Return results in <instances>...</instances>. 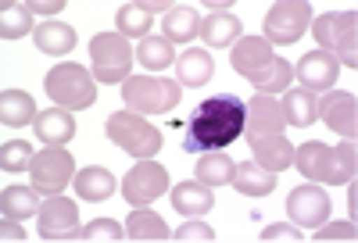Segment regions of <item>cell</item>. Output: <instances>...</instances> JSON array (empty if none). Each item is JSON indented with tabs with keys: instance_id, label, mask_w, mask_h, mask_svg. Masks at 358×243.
<instances>
[{
	"instance_id": "34",
	"label": "cell",
	"mask_w": 358,
	"mask_h": 243,
	"mask_svg": "<svg viewBox=\"0 0 358 243\" xmlns=\"http://www.w3.org/2000/svg\"><path fill=\"white\" fill-rule=\"evenodd\" d=\"M29 165H33V147H29L25 140H11V143L0 147V168H4V175H8V172L18 175V172H25Z\"/></svg>"
},
{
	"instance_id": "29",
	"label": "cell",
	"mask_w": 358,
	"mask_h": 243,
	"mask_svg": "<svg viewBox=\"0 0 358 243\" xmlns=\"http://www.w3.org/2000/svg\"><path fill=\"white\" fill-rule=\"evenodd\" d=\"M136 61L147 68V75H155V72L176 65V47L165 36H143L140 47H136Z\"/></svg>"
},
{
	"instance_id": "14",
	"label": "cell",
	"mask_w": 358,
	"mask_h": 243,
	"mask_svg": "<svg viewBox=\"0 0 358 243\" xmlns=\"http://www.w3.org/2000/svg\"><path fill=\"white\" fill-rule=\"evenodd\" d=\"M287 129V118L276 97L268 94H255L248 101V118H244V136L258 140V136H280Z\"/></svg>"
},
{
	"instance_id": "36",
	"label": "cell",
	"mask_w": 358,
	"mask_h": 243,
	"mask_svg": "<svg viewBox=\"0 0 358 243\" xmlns=\"http://www.w3.org/2000/svg\"><path fill=\"white\" fill-rule=\"evenodd\" d=\"M172 240H179V243H208V240H215V233H212V226H208V222L190 219V222L179 226V233Z\"/></svg>"
},
{
	"instance_id": "3",
	"label": "cell",
	"mask_w": 358,
	"mask_h": 243,
	"mask_svg": "<svg viewBox=\"0 0 358 243\" xmlns=\"http://www.w3.org/2000/svg\"><path fill=\"white\" fill-rule=\"evenodd\" d=\"M94 72H90L86 65H72V61H65V65H54L43 79V89L50 94V101L57 108L65 111H83V108H94L97 101V86H94Z\"/></svg>"
},
{
	"instance_id": "28",
	"label": "cell",
	"mask_w": 358,
	"mask_h": 243,
	"mask_svg": "<svg viewBox=\"0 0 358 243\" xmlns=\"http://www.w3.org/2000/svg\"><path fill=\"white\" fill-rule=\"evenodd\" d=\"M36 104L29 94H22V89H4V97H0V122L11 129H22V126H33L36 122Z\"/></svg>"
},
{
	"instance_id": "20",
	"label": "cell",
	"mask_w": 358,
	"mask_h": 243,
	"mask_svg": "<svg viewBox=\"0 0 358 243\" xmlns=\"http://www.w3.org/2000/svg\"><path fill=\"white\" fill-rule=\"evenodd\" d=\"M172 207L187 219H204L208 211L215 207V193H212V186H204V182H197V179L179 182V186L172 190Z\"/></svg>"
},
{
	"instance_id": "18",
	"label": "cell",
	"mask_w": 358,
	"mask_h": 243,
	"mask_svg": "<svg viewBox=\"0 0 358 243\" xmlns=\"http://www.w3.org/2000/svg\"><path fill=\"white\" fill-rule=\"evenodd\" d=\"M212 75H215V61H212V54H208V50L190 47V50L179 54V61H176V82L179 86L201 89V86L212 82Z\"/></svg>"
},
{
	"instance_id": "35",
	"label": "cell",
	"mask_w": 358,
	"mask_h": 243,
	"mask_svg": "<svg viewBox=\"0 0 358 243\" xmlns=\"http://www.w3.org/2000/svg\"><path fill=\"white\" fill-rule=\"evenodd\" d=\"M79 240H122V226L115 219H94L79 229Z\"/></svg>"
},
{
	"instance_id": "13",
	"label": "cell",
	"mask_w": 358,
	"mask_h": 243,
	"mask_svg": "<svg viewBox=\"0 0 358 243\" xmlns=\"http://www.w3.org/2000/svg\"><path fill=\"white\" fill-rule=\"evenodd\" d=\"M36 229L43 240H76L79 236V207L76 200L54 193L40 204V215H36Z\"/></svg>"
},
{
	"instance_id": "25",
	"label": "cell",
	"mask_w": 358,
	"mask_h": 243,
	"mask_svg": "<svg viewBox=\"0 0 358 243\" xmlns=\"http://www.w3.org/2000/svg\"><path fill=\"white\" fill-rule=\"evenodd\" d=\"M36 50L47 54V57H65L76 50V29L65 25V22H43L36 25Z\"/></svg>"
},
{
	"instance_id": "9",
	"label": "cell",
	"mask_w": 358,
	"mask_h": 243,
	"mask_svg": "<svg viewBox=\"0 0 358 243\" xmlns=\"http://www.w3.org/2000/svg\"><path fill=\"white\" fill-rule=\"evenodd\" d=\"M29 175H33V186L47 197L62 193L69 182L76 179V158L69 154L65 147H47V150H36L33 165H29Z\"/></svg>"
},
{
	"instance_id": "22",
	"label": "cell",
	"mask_w": 358,
	"mask_h": 243,
	"mask_svg": "<svg viewBox=\"0 0 358 243\" xmlns=\"http://www.w3.org/2000/svg\"><path fill=\"white\" fill-rule=\"evenodd\" d=\"M72 186H76V197H79V200L101 204V200H108V197L115 193V175H111L108 168H101V165H86V168L76 172Z\"/></svg>"
},
{
	"instance_id": "39",
	"label": "cell",
	"mask_w": 358,
	"mask_h": 243,
	"mask_svg": "<svg viewBox=\"0 0 358 243\" xmlns=\"http://www.w3.org/2000/svg\"><path fill=\"white\" fill-rule=\"evenodd\" d=\"M337 150V158H341V168L348 172V179H355V168H358V158H355V140H344Z\"/></svg>"
},
{
	"instance_id": "38",
	"label": "cell",
	"mask_w": 358,
	"mask_h": 243,
	"mask_svg": "<svg viewBox=\"0 0 358 243\" xmlns=\"http://www.w3.org/2000/svg\"><path fill=\"white\" fill-rule=\"evenodd\" d=\"M262 240L265 243H276V240H301V229H297L294 222H273L262 229Z\"/></svg>"
},
{
	"instance_id": "8",
	"label": "cell",
	"mask_w": 358,
	"mask_h": 243,
	"mask_svg": "<svg viewBox=\"0 0 358 243\" xmlns=\"http://www.w3.org/2000/svg\"><path fill=\"white\" fill-rule=\"evenodd\" d=\"M312 25V4L305 0H283V4H273L262 22V40L268 47H290L305 36V29Z\"/></svg>"
},
{
	"instance_id": "16",
	"label": "cell",
	"mask_w": 358,
	"mask_h": 243,
	"mask_svg": "<svg viewBox=\"0 0 358 243\" xmlns=\"http://www.w3.org/2000/svg\"><path fill=\"white\" fill-rule=\"evenodd\" d=\"M297 82H301V89H312V94H319V89H330L341 75V61L330 54V50H312L305 54L301 61H297L294 68Z\"/></svg>"
},
{
	"instance_id": "24",
	"label": "cell",
	"mask_w": 358,
	"mask_h": 243,
	"mask_svg": "<svg viewBox=\"0 0 358 243\" xmlns=\"http://www.w3.org/2000/svg\"><path fill=\"white\" fill-rule=\"evenodd\" d=\"M197 33H201V15H197L194 8L176 4L172 11H165V18H162V36H165L172 47L197 40Z\"/></svg>"
},
{
	"instance_id": "7",
	"label": "cell",
	"mask_w": 358,
	"mask_h": 243,
	"mask_svg": "<svg viewBox=\"0 0 358 243\" xmlns=\"http://www.w3.org/2000/svg\"><path fill=\"white\" fill-rule=\"evenodd\" d=\"M133 57H136V50L129 47V40L122 33H97L90 40V72L104 86L126 82L129 68H133Z\"/></svg>"
},
{
	"instance_id": "15",
	"label": "cell",
	"mask_w": 358,
	"mask_h": 243,
	"mask_svg": "<svg viewBox=\"0 0 358 243\" xmlns=\"http://www.w3.org/2000/svg\"><path fill=\"white\" fill-rule=\"evenodd\" d=\"M319 118L330 126L337 136L344 140H355V129H358V104H355V94L348 89H334L319 101Z\"/></svg>"
},
{
	"instance_id": "30",
	"label": "cell",
	"mask_w": 358,
	"mask_h": 243,
	"mask_svg": "<svg viewBox=\"0 0 358 243\" xmlns=\"http://www.w3.org/2000/svg\"><path fill=\"white\" fill-rule=\"evenodd\" d=\"M233 158L229 154H222V150H208V154H201V161H197V168H194V179L197 182H204V186H226V182L233 179Z\"/></svg>"
},
{
	"instance_id": "10",
	"label": "cell",
	"mask_w": 358,
	"mask_h": 243,
	"mask_svg": "<svg viewBox=\"0 0 358 243\" xmlns=\"http://www.w3.org/2000/svg\"><path fill=\"white\" fill-rule=\"evenodd\" d=\"M294 165L312 182H330V186H344L348 182V172L341 168L337 150L326 147L322 140H308L301 147H294Z\"/></svg>"
},
{
	"instance_id": "40",
	"label": "cell",
	"mask_w": 358,
	"mask_h": 243,
	"mask_svg": "<svg viewBox=\"0 0 358 243\" xmlns=\"http://www.w3.org/2000/svg\"><path fill=\"white\" fill-rule=\"evenodd\" d=\"M65 8V0H33V4H29V11H36V15H57V11H62Z\"/></svg>"
},
{
	"instance_id": "6",
	"label": "cell",
	"mask_w": 358,
	"mask_h": 243,
	"mask_svg": "<svg viewBox=\"0 0 358 243\" xmlns=\"http://www.w3.org/2000/svg\"><path fill=\"white\" fill-rule=\"evenodd\" d=\"M312 33L319 40V50H330L341 65H358V15L355 11H326L312 18Z\"/></svg>"
},
{
	"instance_id": "23",
	"label": "cell",
	"mask_w": 358,
	"mask_h": 243,
	"mask_svg": "<svg viewBox=\"0 0 358 243\" xmlns=\"http://www.w3.org/2000/svg\"><path fill=\"white\" fill-rule=\"evenodd\" d=\"M208 47H215V50H222V47H233L236 40L244 36V25H241V18L236 15H208L204 22H201V33H197Z\"/></svg>"
},
{
	"instance_id": "5",
	"label": "cell",
	"mask_w": 358,
	"mask_h": 243,
	"mask_svg": "<svg viewBox=\"0 0 358 243\" xmlns=\"http://www.w3.org/2000/svg\"><path fill=\"white\" fill-rule=\"evenodd\" d=\"M179 97H183V86L176 79H165V75H129L122 82V101L129 104V111L136 115H169Z\"/></svg>"
},
{
	"instance_id": "27",
	"label": "cell",
	"mask_w": 358,
	"mask_h": 243,
	"mask_svg": "<svg viewBox=\"0 0 358 243\" xmlns=\"http://www.w3.org/2000/svg\"><path fill=\"white\" fill-rule=\"evenodd\" d=\"M40 190L36 186H22V182H15V186H4V193H0V211H4L8 219H33L40 215Z\"/></svg>"
},
{
	"instance_id": "19",
	"label": "cell",
	"mask_w": 358,
	"mask_h": 243,
	"mask_svg": "<svg viewBox=\"0 0 358 243\" xmlns=\"http://www.w3.org/2000/svg\"><path fill=\"white\" fill-rule=\"evenodd\" d=\"M280 108H283L287 126H294V129H308L319 122V94H312V89H301V86L283 89Z\"/></svg>"
},
{
	"instance_id": "33",
	"label": "cell",
	"mask_w": 358,
	"mask_h": 243,
	"mask_svg": "<svg viewBox=\"0 0 358 243\" xmlns=\"http://www.w3.org/2000/svg\"><path fill=\"white\" fill-rule=\"evenodd\" d=\"M115 25H118V33H122L126 40L129 36H147L151 33V11H147L143 4H122L115 11Z\"/></svg>"
},
{
	"instance_id": "41",
	"label": "cell",
	"mask_w": 358,
	"mask_h": 243,
	"mask_svg": "<svg viewBox=\"0 0 358 243\" xmlns=\"http://www.w3.org/2000/svg\"><path fill=\"white\" fill-rule=\"evenodd\" d=\"M0 236H4V240H25V229H22L18 219H8L4 215V222H0Z\"/></svg>"
},
{
	"instance_id": "26",
	"label": "cell",
	"mask_w": 358,
	"mask_h": 243,
	"mask_svg": "<svg viewBox=\"0 0 358 243\" xmlns=\"http://www.w3.org/2000/svg\"><path fill=\"white\" fill-rule=\"evenodd\" d=\"M233 186L241 190L244 197H268L276 190V175L273 172H265L262 165H255V161H241L233 168Z\"/></svg>"
},
{
	"instance_id": "12",
	"label": "cell",
	"mask_w": 358,
	"mask_h": 243,
	"mask_svg": "<svg viewBox=\"0 0 358 243\" xmlns=\"http://www.w3.org/2000/svg\"><path fill=\"white\" fill-rule=\"evenodd\" d=\"M330 197L322 193L319 182H305V186L290 190L287 197V219L297 229H319L322 222H330Z\"/></svg>"
},
{
	"instance_id": "11",
	"label": "cell",
	"mask_w": 358,
	"mask_h": 243,
	"mask_svg": "<svg viewBox=\"0 0 358 243\" xmlns=\"http://www.w3.org/2000/svg\"><path fill=\"white\" fill-rule=\"evenodd\" d=\"M169 190V172L155 161V158H143L140 165H133L122 179V197L129 207H147L155 204L162 193Z\"/></svg>"
},
{
	"instance_id": "21",
	"label": "cell",
	"mask_w": 358,
	"mask_h": 243,
	"mask_svg": "<svg viewBox=\"0 0 358 243\" xmlns=\"http://www.w3.org/2000/svg\"><path fill=\"white\" fill-rule=\"evenodd\" d=\"M33 126H36V136H40L47 147H65V143L76 136V118H72V111H65V108H47V111H40Z\"/></svg>"
},
{
	"instance_id": "17",
	"label": "cell",
	"mask_w": 358,
	"mask_h": 243,
	"mask_svg": "<svg viewBox=\"0 0 358 243\" xmlns=\"http://www.w3.org/2000/svg\"><path fill=\"white\" fill-rule=\"evenodd\" d=\"M251 154H255V165H262L265 172H287L294 165V143L280 133V136H258V140H248Z\"/></svg>"
},
{
	"instance_id": "1",
	"label": "cell",
	"mask_w": 358,
	"mask_h": 243,
	"mask_svg": "<svg viewBox=\"0 0 358 243\" xmlns=\"http://www.w3.org/2000/svg\"><path fill=\"white\" fill-rule=\"evenodd\" d=\"M244 118H248V104L241 97L215 94L190 111V118L183 122V133H179V147L187 154L226 150L229 143H236V136H244Z\"/></svg>"
},
{
	"instance_id": "37",
	"label": "cell",
	"mask_w": 358,
	"mask_h": 243,
	"mask_svg": "<svg viewBox=\"0 0 358 243\" xmlns=\"http://www.w3.org/2000/svg\"><path fill=\"white\" fill-rule=\"evenodd\" d=\"M312 240H319V243H330V240H355V222H322V226L315 229Z\"/></svg>"
},
{
	"instance_id": "31",
	"label": "cell",
	"mask_w": 358,
	"mask_h": 243,
	"mask_svg": "<svg viewBox=\"0 0 358 243\" xmlns=\"http://www.w3.org/2000/svg\"><path fill=\"white\" fill-rule=\"evenodd\" d=\"M126 236H129V240H172L165 219L155 215V211H147V207L129 211V219H126Z\"/></svg>"
},
{
	"instance_id": "4",
	"label": "cell",
	"mask_w": 358,
	"mask_h": 243,
	"mask_svg": "<svg viewBox=\"0 0 358 243\" xmlns=\"http://www.w3.org/2000/svg\"><path fill=\"white\" fill-rule=\"evenodd\" d=\"M104 133H108V140L118 150H126V154H133L140 161L155 158L162 150V129L151 126V122H147L143 115H136V111H115V115H108Z\"/></svg>"
},
{
	"instance_id": "2",
	"label": "cell",
	"mask_w": 358,
	"mask_h": 243,
	"mask_svg": "<svg viewBox=\"0 0 358 243\" xmlns=\"http://www.w3.org/2000/svg\"><path fill=\"white\" fill-rule=\"evenodd\" d=\"M229 65L236 75H244L258 94H283L290 89V79H294V68L290 61L276 57L273 47H268L262 36H241L233 43V54H229Z\"/></svg>"
},
{
	"instance_id": "32",
	"label": "cell",
	"mask_w": 358,
	"mask_h": 243,
	"mask_svg": "<svg viewBox=\"0 0 358 243\" xmlns=\"http://www.w3.org/2000/svg\"><path fill=\"white\" fill-rule=\"evenodd\" d=\"M33 29V11L18 0H4V15H0V36L4 40H22Z\"/></svg>"
}]
</instances>
